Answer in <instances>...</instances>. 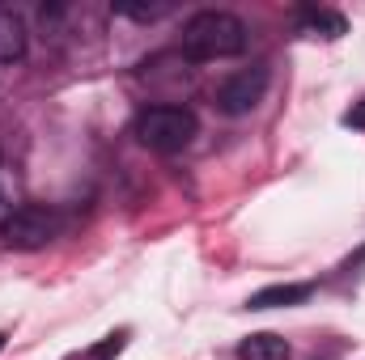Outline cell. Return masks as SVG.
Instances as JSON below:
<instances>
[{"label": "cell", "mask_w": 365, "mask_h": 360, "mask_svg": "<svg viewBox=\"0 0 365 360\" xmlns=\"http://www.w3.org/2000/svg\"><path fill=\"white\" fill-rule=\"evenodd\" d=\"M238 360H289V344L272 331H259L238 344Z\"/></svg>", "instance_id": "ba28073f"}, {"label": "cell", "mask_w": 365, "mask_h": 360, "mask_svg": "<svg viewBox=\"0 0 365 360\" xmlns=\"http://www.w3.org/2000/svg\"><path fill=\"white\" fill-rule=\"evenodd\" d=\"M26 55V21L13 9H0V64H17Z\"/></svg>", "instance_id": "52a82bcc"}, {"label": "cell", "mask_w": 365, "mask_h": 360, "mask_svg": "<svg viewBox=\"0 0 365 360\" xmlns=\"http://www.w3.org/2000/svg\"><path fill=\"white\" fill-rule=\"evenodd\" d=\"M179 51L195 64H212V60H230L247 51V26L242 17L225 13V9H204L195 13L179 34Z\"/></svg>", "instance_id": "6da1fadb"}, {"label": "cell", "mask_w": 365, "mask_h": 360, "mask_svg": "<svg viewBox=\"0 0 365 360\" xmlns=\"http://www.w3.org/2000/svg\"><path fill=\"white\" fill-rule=\"evenodd\" d=\"M56 233H60V216H56L51 208H43V203H21V208H13V212L4 216V225H0V238H4L13 250H38V246H47Z\"/></svg>", "instance_id": "3957f363"}, {"label": "cell", "mask_w": 365, "mask_h": 360, "mask_svg": "<svg viewBox=\"0 0 365 360\" xmlns=\"http://www.w3.org/2000/svg\"><path fill=\"white\" fill-rule=\"evenodd\" d=\"M297 30H302V34H314V38H340V34L349 30V21H344V13H336V9L306 4V9H297Z\"/></svg>", "instance_id": "5b68a950"}, {"label": "cell", "mask_w": 365, "mask_h": 360, "mask_svg": "<svg viewBox=\"0 0 365 360\" xmlns=\"http://www.w3.org/2000/svg\"><path fill=\"white\" fill-rule=\"evenodd\" d=\"M344 123H349V127H365V97L349 110V115H344Z\"/></svg>", "instance_id": "30bf717a"}, {"label": "cell", "mask_w": 365, "mask_h": 360, "mask_svg": "<svg viewBox=\"0 0 365 360\" xmlns=\"http://www.w3.org/2000/svg\"><path fill=\"white\" fill-rule=\"evenodd\" d=\"M4 216H9V212H4V195H0V225H4Z\"/></svg>", "instance_id": "8fae6325"}, {"label": "cell", "mask_w": 365, "mask_h": 360, "mask_svg": "<svg viewBox=\"0 0 365 360\" xmlns=\"http://www.w3.org/2000/svg\"><path fill=\"white\" fill-rule=\"evenodd\" d=\"M195 132H200V119L187 106H145L132 123V136L153 153H179L195 140Z\"/></svg>", "instance_id": "7a4b0ae2"}, {"label": "cell", "mask_w": 365, "mask_h": 360, "mask_svg": "<svg viewBox=\"0 0 365 360\" xmlns=\"http://www.w3.org/2000/svg\"><path fill=\"white\" fill-rule=\"evenodd\" d=\"M128 335H132V331H110L98 348H90V352H81V356H73V360H115L128 348Z\"/></svg>", "instance_id": "9c48e42d"}, {"label": "cell", "mask_w": 365, "mask_h": 360, "mask_svg": "<svg viewBox=\"0 0 365 360\" xmlns=\"http://www.w3.org/2000/svg\"><path fill=\"white\" fill-rule=\"evenodd\" d=\"M310 284H268V288H259V292H251L247 297V309H284V305H302V301H310Z\"/></svg>", "instance_id": "8992f818"}, {"label": "cell", "mask_w": 365, "mask_h": 360, "mask_svg": "<svg viewBox=\"0 0 365 360\" xmlns=\"http://www.w3.org/2000/svg\"><path fill=\"white\" fill-rule=\"evenodd\" d=\"M0 348H4V335H0Z\"/></svg>", "instance_id": "7c38bea8"}, {"label": "cell", "mask_w": 365, "mask_h": 360, "mask_svg": "<svg viewBox=\"0 0 365 360\" xmlns=\"http://www.w3.org/2000/svg\"><path fill=\"white\" fill-rule=\"evenodd\" d=\"M264 93H268V68L251 64V68H242V73H234L230 81L217 85V106L225 115H251L264 102Z\"/></svg>", "instance_id": "277c9868"}]
</instances>
